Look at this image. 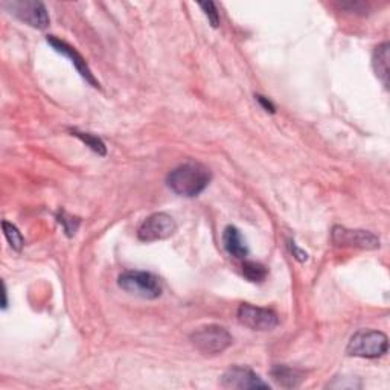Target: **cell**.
Returning <instances> with one entry per match:
<instances>
[{"instance_id":"obj_13","label":"cell","mask_w":390,"mask_h":390,"mask_svg":"<svg viewBox=\"0 0 390 390\" xmlns=\"http://www.w3.org/2000/svg\"><path fill=\"white\" fill-rule=\"evenodd\" d=\"M272 377L277 384L282 386V387H287V389L298 387L303 381V374L300 370L288 368V366H284V365L274 366L272 369Z\"/></svg>"},{"instance_id":"obj_17","label":"cell","mask_w":390,"mask_h":390,"mask_svg":"<svg viewBox=\"0 0 390 390\" xmlns=\"http://www.w3.org/2000/svg\"><path fill=\"white\" fill-rule=\"evenodd\" d=\"M58 221L62 226L64 228L66 233H67V237H72L75 235V232L78 230V226H80V220L78 218H74V216L71 215H67L64 211L60 212L58 215Z\"/></svg>"},{"instance_id":"obj_9","label":"cell","mask_w":390,"mask_h":390,"mask_svg":"<svg viewBox=\"0 0 390 390\" xmlns=\"http://www.w3.org/2000/svg\"><path fill=\"white\" fill-rule=\"evenodd\" d=\"M220 384L224 389H239V390H253V389H270V384L259 377L256 372L249 368L233 366L223 374Z\"/></svg>"},{"instance_id":"obj_4","label":"cell","mask_w":390,"mask_h":390,"mask_svg":"<svg viewBox=\"0 0 390 390\" xmlns=\"http://www.w3.org/2000/svg\"><path fill=\"white\" fill-rule=\"evenodd\" d=\"M118 284L124 291L142 299H158L162 294L159 277L148 272H125L119 276Z\"/></svg>"},{"instance_id":"obj_8","label":"cell","mask_w":390,"mask_h":390,"mask_svg":"<svg viewBox=\"0 0 390 390\" xmlns=\"http://www.w3.org/2000/svg\"><path fill=\"white\" fill-rule=\"evenodd\" d=\"M331 239L339 247H357L374 250L379 247V238L368 230L348 229L342 226H334L331 232Z\"/></svg>"},{"instance_id":"obj_6","label":"cell","mask_w":390,"mask_h":390,"mask_svg":"<svg viewBox=\"0 0 390 390\" xmlns=\"http://www.w3.org/2000/svg\"><path fill=\"white\" fill-rule=\"evenodd\" d=\"M5 6L17 19L32 28L45 29L50 23L45 4L36 2V0H14V2H6Z\"/></svg>"},{"instance_id":"obj_16","label":"cell","mask_w":390,"mask_h":390,"mask_svg":"<svg viewBox=\"0 0 390 390\" xmlns=\"http://www.w3.org/2000/svg\"><path fill=\"white\" fill-rule=\"evenodd\" d=\"M72 136L80 139V141H83L85 145H88L90 150H93L95 153H98L99 155H106L107 154L106 144H104L99 137L93 136L90 133H81V132H78V130H74Z\"/></svg>"},{"instance_id":"obj_2","label":"cell","mask_w":390,"mask_h":390,"mask_svg":"<svg viewBox=\"0 0 390 390\" xmlns=\"http://www.w3.org/2000/svg\"><path fill=\"white\" fill-rule=\"evenodd\" d=\"M387 335L375 329H360L355 333L348 343L346 352L351 357L360 358H378L387 352Z\"/></svg>"},{"instance_id":"obj_18","label":"cell","mask_w":390,"mask_h":390,"mask_svg":"<svg viewBox=\"0 0 390 390\" xmlns=\"http://www.w3.org/2000/svg\"><path fill=\"white\" fill-rule=\"evenodd\" d=\"M200 8L204 11L206 17L209 19V22H211L214 28H218L220 14H218V10H216L215 4L214 2H203V4H200Z\"/></svg>"},{"instance_id":"obj_20","label":"cell","mask_w":390,"mask_h":390,"mask_svg":"<svg viewBox=\"0 0 390 390\" xmlns=\"http://www.w3.org/2000/svg\"><path fill=\"white\" fill-rule=\"evenodd\" d=\"M258 101L261 106L267 110V111H270V113H274V106L272 104V101H268L265 97H261V95H258Z\"/></svg>"},{"instance_id":"obj_11","label":"cell","mask_w":390,"mask_h":390,"mask_svg":"<svg viewBox=\"0 0 390 390\" xmlns=\"http://www.w3.org/2000/svg\"><path fill=\"white\" fill-rule=\"evenodd\" d=\"M223 244L226 252L235 259H244L249 255L246 241L235 226H228L223 232Z\"/></svg>"},{"instance_id":"obj_3","label":"cell","mask_w":390,"mask_h":390,"mask_svg":"<svg viewBox=\"0 0 390 390\" xmlns=\"http://www.w3.org/2000/svg\"><path fill=\"white\" fill-rule=\"evenodd\" d=\"M190 342L198 352L204 355H218L229 348L233 339L226 328L220 325H206L190 334Z\"/></svg>"},{"instance_id":"obj_19","label":"cell","mask_w":390,"mask_h":390,"mask_svg":"<svg viewBox=\"0 0 390 390\" xmlns=\"http://www.w3.org/2000/svg\"><path fill=\"white\" fill-rule=\"evenodd\" d=\"M290 250H291V253H293V256L298 259V261H300V263H303V261H307L308 259V253L307 252H303V250H300L298 246H296V242L294 241H290Z\"/></svg>"},{"instance_id":"obj_1","label":"cell","mask_w":390,"mask_h":390,"mask_svg":"<svg viewBox=\"0 0 390 390\" xmlns=\"http://www.w3.org/2000/svg\"><path fill=\"white\" fill-rule=\"evenodd\" d=\"M211 171L203 163L186 162L172 169L167 177V185L180 197H197L209 185Z\"/></svg>"},{"instance_id":"obj_21","label":"cell","mask_w":390,"mask_h":390,"mask_svg":"<svg viewBox=\"0 0 390 390\" xmlns=\"http://www.w3.org/2000/svg\"><path fill=\"white\" fill-rule=\"evenodd\" d=\"M2 308L6 309L8 308V291H6V285L4 282V302H2Z\"/></svg>"},{"instance_id":"obj_14","label":"cell","mask_w":390,"mask_h":390,"mask_svg":"<svg viewBox=\"0 0 390 390\" xmlns=\"http://www.w3.org/2000/svg\"><path fill=\"white\" fill-rule=\"evenodd\" d=\"M242 274H244L250 282H263L268 274V270L261 263L246 261L242 264Z\"/></svg>"},{"instance_id":"obj_10","label":"cell","mask_w":390,"mask_h":390,"mask_svg":"<svg viewBox=\"0 0 390 390\" xmlns=\"http://www.w3.org/2000/svg\"><path fill=\"white\" fill-rule=\"evenodd\" d=\"M48 43L58 52V54H63L64 57H67L69 60H71L72 64L76 67L78 74H80L85 81L90 83L93 88H99V83L97 81V78H95V75L92 74L88 62H85V60L83 58V55L80 54V52H78L75 48H72L71 45H67L66 41L60 40V39H57L54 36H49L48 37Z\"/></svg>"},{"instance_id":"obj_5","label":"cell","mask_w":390,"mask_h":390,"mask_svg":"<svg viewBox=\"0 0 390 390\" xmlns=\"http://www.w3.org/2000/svg\"><path fill=\"white\" fill-rule=\"evenodd\" d=\"M177 230V224L171 215L155 212L142 221L137 229V238L144 242H154L172 237Z\"/></svg>"},{"instance_id":"obj_7","label":"cell","mask_w":390,"mask_h":390,"mask_svg":"<svg viewBox=\"0 0 390 390\" xmlns=\"http://www.w3.org/2000/svg\"><path fill=\"white\" fill-rule=\"evenodd\" d=\"M238 320L253 331H272L279 325V317L274 311L250 305V303H241L238 308Z\"/></svg>"},{"instance_id":"obj_12","label":"cell","mask_w":390,"mask_h":390,"mask_svg":"<svg viewBox=\"0 0 390 390\" xmlns=\"http://www.w3.org/2000/svg\"><path fill=\"white\" fill-rule=\"evenodd\" d=\"M389 43H383L375 48L374 57H372V66L384 88H389Z\"/></svg>"},{"instance_id":"obj_15","label":"cell","mask_w":390,"mask_h":390,"mask_svg":"<svg viewBox=\"0 0 390 390\" xmlns=\"http://www.w3.org/2000/svg\"><path fill=\"white\" fill-rule=\"evenodd\" d=\"M2 229H4V235H5L6 241L10 242L11 249L15 250V252H20L25 246V239L22 237L20 230L17 229L13 223H8V221L2 223Z\"/></svg>"}]
</instances>
